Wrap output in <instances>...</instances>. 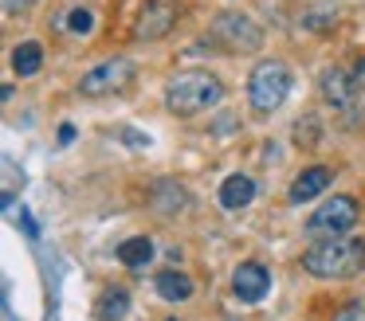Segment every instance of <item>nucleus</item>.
I'll use <instances>...</instances> for the list:
<instances>
[{
  "instance_id": "obj_1",
  "label": "nucleus",
  "mask_w": 365,
  "mask_h": 321,
  "mask_svg": "<svg viewBox=\"0 0 365 321\" xmlns=\"http://www.w3.org/2000/svg\"><path fill=\"white\" fill-rule=\"evenodd\" d=\"M302 270L314 278H354L365 270V239L338 235V239H318L302 251Z\"/></svg>"
},
{
  "instance_id": "obj_2",
  "label": "nucleus",
  "mask_w": 365,
  "mask_h": 321,
  "mask_svg": "<svg viewBox=\"0 0 365 321\" xmlns=\"http://www.w3.org/2000/svg\"><path fill=\"white\" fill-rule=\"evenodd\" d=\"M224 98V83L208 70H181L165 86V106L173 117H197L200 110H212Z\"/></svg>"
},
{
  "instance_id": "obj_3",
  "label": "nucleus",
  "mask_w": 365,
  "mask_h": 321,
  "mask_svg": "<svg viewBox=\"0 0 365 321\" xmlns=\"http://www.w3.org/2000/svg\"><path fill=\"white\" fill-rule=\"evenodd\" d=\"M291 94V67L279 59L259 63L252 70V83H247V102L255 106V114H275L279 106Z\"/></svg>"
},
{
  "instance_id": "obj_4",
  "label": "nucleus",
  "mask_w": 365,
  "mask_h": 321,
  "mask_svg": "<svg viewBox=\"0 0 365 321\" xmlns=\"http://www.w3.org/2000/svg\"><path fill=\"white\" fill-rule=\"evenodd\" d=\"M357 223V200L354 196H334V200H322L318 211L307 219V235L310 243L318 239H338V235H349Z\"/></svg>"
},
{
  "instance_id": "obj_5",
  "label": "nucleus",
  "mask_w": 365,
  "mask_h": 321,
  "mask_svg": "<svg viewBox=\"0 0 365 321\" xmlns=\"http://www.w3.org/2000/svg\"><path fill=\"white\" fill-rule=\"evenodd\" d=\"M212 39L224 43L228 51H259L263 47V28L244 12H220L212 20Z\"/></svg>"
},
{
  "instance_id": "obj_6",
  "label": "nucleus",
  "mask_w": 365,
  "mask_h": 321,
  "mask_svg": "<svg viewBox=\"0 0 365 321\" xmlns=\"http://www.w3.org/2000/svg\"><path fill=\"white\" fill-rule=\"evenodd\" d=\"M130 78H134V63L130 59H106L98 63V67H91L87 75H83L79 90L87 94V98H103V94H114L122 90V86H130Z\"/></svg>"
},
{
  "instance_id": "obj_7",
  "label": "nucleus",
  "mask_w": 365,
  "mask_h": 321,
  "mask_svg": "<svg viewBox=\"0 0 365 321\" xmlns=\"http://www.w3.org/2000/svg\"><path fill=\"white\" fill-rule=\"evenodd\" d=\"M177 16H181L177 0H145L142 12H138V20H134V36L138 39H161V36H169V28L177 23Z\"/></svg>"
},
{
  "instance_id": "obj_8",
  "label": "nucleus",
  "mask_w": 365,
  "mask_h": 321,
  "mask_svg": "<svg viewBox=\"0 0 365 321\" xmlns=\"http://www.w3.org/2000/svg\"><path fill=\"white\" fill-rule=\"evenodd\" d=\"M318 90H322V98L330 102L334 110H354V102H357V78L346 75L341 67H326L322 75H318Z\"/></svg>"
},
{
  "instance_id": "obj_9",
  "label": "nucleus",
  "mask_w": 365,
  "mask_h": 321,
  "mask_svg": "<svg viewBox=\"0 0 365 321\" xmlns=\"http://www.w3.org/2000/svg\"><path fill=\"white\" fill-rule=\"evenodd\" d=\"M271 286V274L263 263H255V258H247V263H240L236 270H232V294L240 298V302H259L263 294H267Z\"/></svg>"
},
{
  "instance_id": "obj_10",
  "label": "nucleus",
  "mask_w": 365,
  "mask_h": 321,
  "mask_svg": "<svg viewBox=\"0 0 365 321\" xmlns=\"http://www.w3.org/2000/svg\"><path fill=\"white\" fill-rule=\"evenodd\" d=\"M334 180V169L330 164H310V169H302L299 177L291 180V188H287V200L291 204H302V200H314L318 192H326Z\"/></svg>"
},
{
  "instance_id": "obj_11",
  "label": "nucleus",
  "mask_w": 365,
  "mask_h": 321,
  "mask_svg": "<svg viewBox=\"0 0 365 321\" xmlns=\"http://www.w3.org/2000/svg\"><path fill=\"white\" fill-rule=\"evenodd\" d=\"M255 200V180L247 177V172H232V177H224V184H220V204L228 211H240V208H247V204Z\"/></svg>"
},
{
  "instance_id": "obj_12",
  "label": "nucleus",
  "mask_w": 365,
  "mask_h": 321,
  "mask_svg": "<svg viewBox=\"0 0 365 321\" xmlns=\"http://www.w3.org/2000/svg\"><path fill=\"white\" fill-rule=\"evenodd\" d=\"M153 290H158V298H165V302H189L192 298V278L181 270H161L158 278H153Z\"/></svg>"
},
{
  "instance_id": "obj_13",
  "label": "nucleus",
  "mask_w": 365,
  "mask_h": 321,
  "mask_svg": "<svg viewBox=\"0 0 365 321\" xmlns=\"http://www.w3.org/2000/svg\"><path fill=\"white\" fill-rule=\"evenodd\" d=\"M40 67H43V47L36 43V39H24V43L12 51V70H16L20 78H32V75H40Z\"/></svg>"
},
{
  "instance_id": "obj_14",
  "label": "nucleus",
  "mask_w": 365,
  "mask_h": 321,
  "mask_svg": "<svg viewBox=\"0 0 365 321\" xmlns=\"http://www.w3.org/2000/svg\"><path fill=\"white\" fill-rule=\"evenodd\" d=\"M150 258H153V243L145 239V235H134V239H122V243H118V263L130 266V270L145 266Z\"/></svg>"
},
{
  "instance_id": "obj_15",
  "label": "nucleus",
  "mask_w": 365,
  "mask_h": 321,
  "mask_svg": "<svg viewBox=\"0 0 365 321\" xmlns=\"http://www.w3.org/2000/svg\"><path fill=\"white\" fill-rule=\"evenodd\" d=\"M130 313V294L122 286H110L103 290V298H98V321H122Z\"/></svg>"
},
{
  "instance_id": "obj_16",
  "label": "nucleus",
  "mask_w": 365,
  "mask_h": 321,
  "mask_svg": "<svg viewBox=\"0 0 365 321\" xmlns=\"http://www.w3.org/2000/svg\"><path fill=\"white\" fill-rule=\"evenodd\" d=\"M318 141H322V130H318V117H314V114L299 117V122H294V145H299V149H314Z\"/></svg>"
},
{
  "instance_id": "obj_17",
  "label": "nucleus",
  "mask_w": 365,
  "mask_h": 321,
  "mask_svg": "<svg viewBox=\"0 0 365 321\" xmlns=\"http://www.w3.org/2000/svg\"><path fill=\"white\" fill-rule=\"evenodd\" d=\"M158 192H161V196H169V200H161V204H158L161 211H181L185 204H189V196H185V188H181V184H173V180H165V184H158Z\"/></svg>"
},
{
  "instance_id": "obj_18",
  "label": "nucleus",
  "mask_w": 365,
  "mask_h": 321,
  "mask_svg": "<svg viewBox=\"0 0 365 321\" xmlns=\"http://www.w3.org/2000/svg\"><path fill=\"white\" fill-rule=\"evenodd\" d=\"M67 23H71L75 36H87V31L95 28V12H91V8H71V12H67Z\"/></svg>"
},
{
  "instance_id": "obj_19",
  "label": "nucleus",
  "mask_w": 365,
  "mask_h": 321,
  "mask_svg": "<svg viewBox=\"0 0 365 321\" xmlns=\"http://www.w3.org/2000/svg\"><path fill=\"white\" fill-rule=\"evenodd\" d=\"M338 20V4H322V8H314V12L310 16H302V23H307V28H330V23Z\"/></svg>"
},
{
  "instance_id": "obj_20",
  "label": "nucleus",
  "mask_w": 365,
  "mask_h": 321,
  "mask_svg": "<svg viewBox=\"0 0 365 321\" xmlns=\"http://www.w3.org/2000/svg\"><path fill=\"white\" fill-rule=\"evenodd\" d=\"M334 321H365V302H349V305H341Z\"/></svg>"
},
{
  "instance_id": "obj_21",
  "label": "nucleus",
  "mask_w": 365,
  "mask_h": 321,
  "mask_svg": "<svg viewBox=\"0 0 365 321\" xmlns=\"http://www.w3.org/2000/svg\"><path fill=\"white\" fill-rule=\"evenodd\" d=\"M75 141V125H59V145H71Z\"/></svg>"
},
{
  "instance_id": "obj_22",
  "label": "nucleus",
  "mask_w": 365,
  "mask_h": 321,
  "mask_svg": "<svg viewBox=\"0 0 365 321\" xmlns=\"http://www.w3.org/2000/svg\"><path fill=\"white\" fill-rule=\"evenodd\" d=\"M354 78H357V90L365 94V59H361V67H357V75H354Z\"/></svg>"
},
{
  "instance_id": "obj_23",
  "label": "nucleus",
  "mask_w": 365,
  "mask_h": 321,
  "mask_svg": "<svg viewBox=\"0 0 365 321\" xmlns=\"http://www.w3.org/2000/svg\"><path fill=\"white\" fill-rule=\"evenodd\" d=\"M228 321H232V317H228Z\"/></svg>"
}]
</instances>
